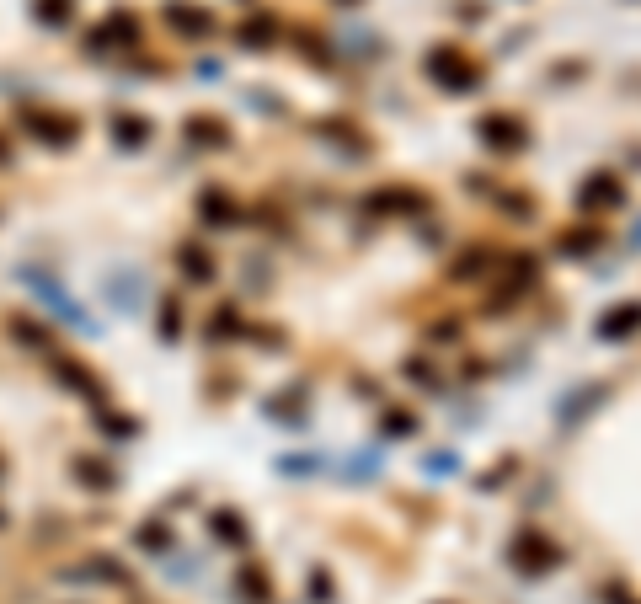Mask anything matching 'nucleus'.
Returning a JSON list of instances; mask_svg holds the SVG:
<instances>
[{
    "label": "nucleus",
    "instance_id": "nucleus-4",
    "mask_svg": "<svg viewBox=\"0 0 641 604\" xmlns=\"http://www.w3.org/2000/svg\"><path fill=\"white\" fill-rule=\"evenodd\" d=\"M636 327H641V305H631V311H615V316L599 321L604 337H625V332H636Z\"/></svg>",
    "mask_w": 641,
    "mask_h": 604
},
{
    "label": "nucleus",
    "instance_id": "nucleus-7",
    "mask_svg": "<svg viewBox=\"0 0 641 604\" xmlns=\"http://www.w3.org/2000/svg\"><path fill=\"white\" fill-rule=\"evenodd\" d=\"M118 129H123L129 145H134V139H145V123H139V118H118Z\"/></svg>",
    "mask_w": 641,
    "mask_h": 604
},
{
    "label": "nucleus",
    "instance_id": "nucleus-9",
    "mask_svg": "<svg viewBox=\"0 0 641 604\" xmlns=\"http://www.w3.org/2000/svg\"><path fill=\"white\" fill-rule=\"evenodd\" d=\"M455 466H460L455 455H433V460H428V471H455Z\"/></svg>",
    "mask_w": 641,
    "mask_h": 604
},
{
    "label": "nucleus",
    "instance_id": "nucleus-2",
    "mask_svg": "<svg viewBox=\"0 0 641 604\" xmlns=\"http://www.w3.org/2000/svg\"><path fill=\"white\" fill-rule=\"evenodd\" d=\"M513 562H519V572H545L556 562V546L540 535H519V546H513Z\"/></svg>",
    "mask_w": 641,
    "mask_h": 604
},
{
    "label": "nucleus",
    "instance_id": "nucleus-1",
    "mask_svg": "<svg viewBox=\"0 0 641 604\" xmlns=\"http://www.w3.org/2000/svg\"><path fill=\"white\" fill-rule=\"evenodd\" d=\"M27 284H33V289L43 294V300H49V311H54V316H65L70 327H81V332H91V321H86L81 311H75V300H70V294L49 284V273H27Z\"/></svg>",
    "mask_w": 641,
    "mask_h": 604
},
{
    "label": "nucleus",
    "instance_id": "nucleus-5",
    "mask_svg": "<svg viewBox=\"0 0 641 604\" xmlns=\"http://www.w3.org/2000/svg\"><path fill=\"white\" fill-rule=\"evenodd\" d=\"M81 476H86L91 487H107V482H113V471H102L97 460H81Z\"/></svg>",
    "mask_w": 641,
    "mask_h": 604
},
{
    "label": "nucleus",
    "instance_id": "nucleus-6",
    "mask_svg": "<svg viewBox=\"0 0 641 604\" xmlns=\"http://www.w3.org/2000/svg\"><path fill=\"white\" fill-rule=\"evenodd\" d=\"M583 198H588V204H609V198H615V182H593Z\"/></svg>",
    "mask_w": 641,
    "mask_h": 604
},
{
    "label": "nucleus",
    "instance_id": "nucleus-3",
    "mask_svg": "<svg viewBox=\"0 0 641 604\" xmlns=\"http://www.w3.org/2000/svg\"><path fill=\"white\" fill-rule=\"evenodd\" d=\"M433 75H439V81H460V86H471V81H476V70L465 65L460 54H449V59L439 54V59H433Z\"/></svg>",
    "mask_w": 641,
    "mask_h": 604
},
{
    "label": "nucleus",
    "instance_id": "nucleus-8",
    "mask_svg": "<svg viewBox=\"0 0 641 604\" xmlns=\"http://www.w3.org/2000/svg\"><path fill=\"white\" fill-rule=\"evenodd\" d=\"M385 428H390V439H401V433H412V417H385Z\"/></svg>",
    "mask_w": 641,
    "mask_h": 604
}]
</instances>
